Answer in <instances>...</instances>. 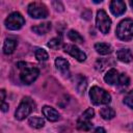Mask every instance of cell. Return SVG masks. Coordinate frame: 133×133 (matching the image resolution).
<instances>
[{
	"mask_svg": "<svg viewBox=\"0 0 133 133\" xmlns=\"http://www.w3.org/2000/svg\"><path fill=\"white\" fill-rule=\"evenodd\" d=\"M17 65L21 70L20 79L24 84H31L39 74V71L36 66L29 65L26 62H19Z\"/></svg>",
	"mask_w": 133,
	"mask_h": 133,
	"instance_id": "obj_1",
	"label": "cell"
},
{
	"mask_svg": "<svg viewBox=\"0 0 133 133\" xmlns=\"http://www.w3.org/2000/svg\"><path fill=\"white\" fill-rule=\"evenodd\" d=\"M89 98L95 105H106L111 102L110 94L99 86H92L90 88Z\"/></svg>",
	"mask_w": 133,
	"mask_h": 133,
	"instance_id": "obj_2",
	"label": "cell"
},
{
	"mask_svg": "<svg viewBox=\"0 0 133 133\" xmlns=\"http://www.w3.org/2000/svg\"><path fill=\"white\" fill-rule=\"evenodd\" d=\"M116 36L122 41H130L133 37V21L131 19L123 20L116 27Z\"/></svg>",
	"mask_w": 133,
	"mask_h": 133,
	"instance_id": "obj_3",
	"label": "cell"
},
{
	"mask_svg": "<svg viewBox=\"0 0 133 133\" xmlns=\"http://www.w3.org/2000/svg\"><path fill=\"white\" fill-rule=\"evenodd\" d=\"M34 107H35V104L29 97L23 98L22 102L20 103V105L18 106V108L15 112V117L19 121L24 119L31 113V111L34 109Z\"/></svg>",
	"mask_w": 133,
	"mask_h": 133,
	"instance_id": "obj_4",
	"label": "cell"
},
{
	"mask_svg": "<svg viewBox=\"0 0 133 133\" xmlns=\"http://www.w3.org/2000/svg\"><path fill=\"white\" fill-rule=\"evenodd\" d=\"M96 25L102 33L107 34L109 32L110 26H111V19L108 17V15L106 14V11L104 9H100L97 11Z\"/></svg>",
	"mask_w": 133,
	"mask_h": 133,
	"instance_id": "obj_5",
	"label": "cell"
},
{
	"mask_svg": "<svg viewBox=\"0 0 133 133\" xmlns=\"http://www.w3.org/2000/svg\"><path fill=\"white\" fill-rule=\"evenodd\" d=\"M5 27L9 30H18L22 28V26L25 24V20L23 16L20 12H11L6 19H5Z\"/></svg>",
	"mask_w": 133,
	"mask_h": 133,
	"instance_id": "obj_6",
	"label": "cell"
},
{
	"mask_svg": "<svg viewBox=\"0 0 133 133\" xmlns=\"http://www.w3.org/2000/svg\"><path fill=\"white\" fill-rule=\"evenodd\" d=\"M28 14L34 19H44L48 16V9L42 2H31L28 5Z\"/></svg>",
	"mask_w": 133,
	"mask_h": 133,
	"instance_id": "obj_7",
	"label": "cell"
},
{
	"mask_svg": "<svg viewBox=\"0 0 133 133\" xmlns=\"http://www.w3.org/2000/svg\"><path fill=\"white\" fill-rule=\"evenodd\" d=\"M94 114H95L94 109L92 108H87L82 113V115L78 118V121H77V128L79 130H82V131H88L92 127V124L90 123V119L92 118Z\"/></svg>",
	"mask_w": 133,
	"mask_h": 133,
	"instance_id": "obj_8",
	"label": "cell"
},
{
	"mask_svg": "<svg viewBox=\"0 0 133 133\" xmlns=\"http://www.w3.org/2000/svg\"><path fill=\"white\" fill-rule=\"evenodd\" d=\"M63 50L65 53H69L71 56L76 58L78 61H84L86 59V54L75 45H64Z\"/></svg>",
	"mask_w": 133,
	"mask_h": 133,
	"instance_id": "obj_9",
	"label": "cell"
},
{
	"mask_svg": "<svg viewBox=\"0 0 133 133\" xmlns=\"http://www.w3.org/2000/svg\"><path fill=\"white\" fill-rule=\"evenodd\" d=\"M109 7H110V11L116 17L122 16L126 11V3L124 1H121V0L111 1L109 4Z\"/></svg>",
	"mask_w": 133,
	"mask_h": 133,
	"instance_id": "obj_10",
	"label": "cell"
},
{
	"mask_svg": "<svg viewBox=\"0 0 133 133\" xmlns=\"http://www.w3.org/2000/svg\"><path fill=\"white\" fill-rule=\"evenodd\" d=\"M42 112H43L44 116L50 122H56L59 119V116H60L58 111L55 108H53L51 106H47V105L42 108Z\"/></svg>",
	"mask_w": 133,
	"mask_h": 133,
	"instance_id": "obj_11",
	"label": "cell"
},
{
	"mask_svg": "<svg viewBox=\"0 0 133 133\" xmlns=\"http://www.w3.org/2000/svg\"><path fill=\"white\" fill-rule=\"evenodd\" d=\"M119 79V73L115 69H110L104 76V80L109 85H117Z\"/></svg>",
	"mask_w": 133,
	"mask_h": 133,
	"instance_id": "obj_12",
	"label": "cell"
},
{
	"mask_svg": "<svg viewBox=\"0 0 133 133\" xmlns=\"http://www.w3.org/2000/svg\"><path fill=\"white\" fill-rule=\"evenodd\" d=\"M55 66L58 71H60L62 74L68 75L69 74V69H70V63L66 59L62 57H57L55 59Z\"/></svg>",
	"mask_w": 133,
	"mask_h": 133,
	"instance_id": "obj_13",
	"label": "cell"
},
{
	"mask_svg": "<svg viewBox=\"0 0 133 133\" xmlns=\"http://www.w3.org/2000/svg\"><path fill=\"white\" fill-rule=\"evenodd\" d=\"M116 57L123 62H130L133 59V54L129 49H119L116 52Z\"/></svg>",
	"mask_w": 133,
	"mask_h": 133,
	"instance_id": "obj_14",
	"label": "cell"
},
{
	"mask_svg": "<svg viewBox=\"0 0 133 133\" xmlns=\"http://www.w3.org/2000/svg\"><path fill=\"white\" fill-rule=\"evenodd\" d=\"M95 49L101 55H107L112 52V47L107 43H97L95 45Z\"/></svg>",
	"mask_w": 133,
	"mask_h": 133,
	"instance_id": "obj_15",
	"label": "cell"
},
{
	"mask_svg": "<svg viewBox=\"0 0 133 133\" xmlns=\"http://www.w3.org/2000/svg\"><path fill=\"white\" fill-rule=\"evenodd\" d=\"M17 47V42L12 38H6L3 44V52L5 54H11Z\"/></svg>",
	"mask_w": 133,
	"mask_h": 133,
	"instance_id": "obj_16",
	"label": "cell"
},
{
	"mask_svg": "<svg viewBox=\"0 0 133 133\" xmlns=\"http://www.w3.org/2000/svg\"><path fill=\"white\" fill-rule=\"evenodd\" d=\"M50 29H51V23L50 22H45V23H42L39 25L32 27V30L37 34H46Z\"/></svg>",
	"mask_w": 133,
	"mask_h": 133,
	"instance_id": "obj_17",
	"label": "cell"
},
{
	"mask_svg": "<svg viewBox=\"0 0 133 133\" xmlns=\"http://www.w3.org/2000/svg\"><path fill=\"white\" fill-rule=\"evenodd\" d=\"M28 124L30 125V127L35 128V129H39L43 128L45 125V121L44 118L39 117V116H31L28 119Z\"/></svg>",
	"mask_w": 133,
	"mask_h": 133,
	"instance_id": "obj_18",
	"label": "cell"
},
{
	"mask_svg": "<svg viewBox=\"0 0 133 133\" xmlns=\"http://www.w3.org/2000/svg\"><path fill=\"white\" fill-rule=\"evenodd\" d=\"M100 114L104 119H111L115 115V111L111 107H103L100 110Z\"/></svg>",
	"mask_w": 133,
	"mask_h": 133,
	"instance_id": "obj_19",
	"label": "cell"
},
{
	"mask_svg": "<svg viewBox=\"0 0 133 133\" xmlns=\"http://www.w3.org/2000/svg\"><path fill=\"white\" fill-rule=\"evenodd\" d=\"M86 85H87V81H86V78L79 75L77 76V80H76V87L78 89L79 92H84L85 88H86Z\"/></svg>",
	"mask_w": 133,
	"mask_h": 133,
	"instance_id": "obj_20",
	"label": "cell"
},
{
	"mask_svg": "<svg viewBox=\"0 0 133 133\" xmlns=\"http://www.w3.org/2000/svg\"><path fill=\"white\" fill-rule=\"evenodd\" d=\"M34 55H35V58L38 61H46L49 58V55H48L47 51L42 49V48H36L35 51H34Z\"/></svg>",
	"mask_w": 133,
	"mask_h": 133,
	"instance_id": "obj_21",
	"label": "cell"
},
{
	"mask_svg": "<svg viewBox=\"0 0 133 133\" xmlns=\"http://www.w3.org/2000/svg\"><path fill=\"white\" fill-rule=\"evenodd\" d=\"M129 83H130L129 77H128L126 74H119V79H118V83H117L116 86H117L121 90H123V89L127 88V86L129 85Z\"/></svg>",
	"mask_w": 133,
	"mask_h": 133,
	"instance_id": "obj_22",
	"label": "cell"
},
{
	"mask_svg": "<svg viewBox=\"0 0 133 133\" xmlns=\"http://www.w3.org/2000/svg\"><path fill=\"white\" fill-rule=\"evenodd\" d=\"M68 37L72 41V42H75V43H83V37L80 35V33L76 30H70L68 32Z\"/></svg>",
	"mask_w": 133,
	"mask_h": 133,
	"instance_id": "obj_23",
	"label": "cell"
},
{
	"mask_svg": "<svg viewBox=\"0 0 133 133\" xmlns=\"http://www.w3.org/2000/svg\"><path fill=\"white\" fill-rule=\"evenodd\" d=\"M47 45H48V47H49L50 49L57 50V49H59V48L62 46V42H61L60 38H58V37H54V38H52L51 41H49V43H48Z\"/></svg>",
	"mask_w": 133,
	"mask_h": 133,
	"instance_id": "obj_24",
	"label": "cell"
},
{
	"mask_svg": "<svg viewBox=\"0 0 133 133\" xmlns=\"http://www.w3.org/2000/svg\"><path fill=\"white\" fill-rule=\"evenodd\" d=\"M124 103L133 109V90H130L126 96H125V99H124Z\"/></svg>",
	"mask_w": 133,
	"mask_h": 133,
	"instance_id": "obj_25",
	"label": "cell"
},
{
	"mask_svg": "<svg viewBox=\"0 0 133 133\" xmlns=\"http://www.w3.org/2000/svg\"><path fill=\"white\" fill-rule=\"evenodd\" d=\"M1 110H2L3 112H6V111L8 110V104H6L5 102H3V103L1 104Z\"/></svg>",
	"mask_w": 133,
	"mask_h": 133,
	"instance_id": "obj_26",
	"label": "cell"
},
{
	"mask_svg": "<svg viewBox=\"0 0 133 133\" xmlns=\"http://www.w3.org/2000/svg\"><path fill=\"white\" fill-rule=\"evenodd\" d=\"M92 133H106V131H105V129H104V128L99 127V128H97Z\"/></svg>",
	"mask_w": 133,
	"mask_h": 133,
	"instance_id": "obj_27",
	"label": "cell"
},
{
	"mask_svg": "<svg viewBox=\"0 0 133 133\" xmlns=\"http://www.w3.org/2000/svg\"><path fill=\"white\" fill-rule=\"evenodd\" d=\"M0 94H1V102L3 103L4 100H5V90L4 89H1L0 90Z\"/></svg>",
	"mask_w": 133,
	"mask_h": 133,
	"instance_id": "obj_28",
	"label": "cell"
},
{
	"mask_svg": "<svg viewBox=\"0 0 133 133\" xmlns=\"http://www.w3.org/2000/svg\"><path fill=\"white\" fill-rule=\"evenodd\" d=\"M129 3H130V6H131V8H132V10H133V1H130Z\"/></svg>",
	"mask_w": 133,
	"mask_h": 133,
	"instance_id": "obj_29",
	"label": "cell"
}]
</instances>
